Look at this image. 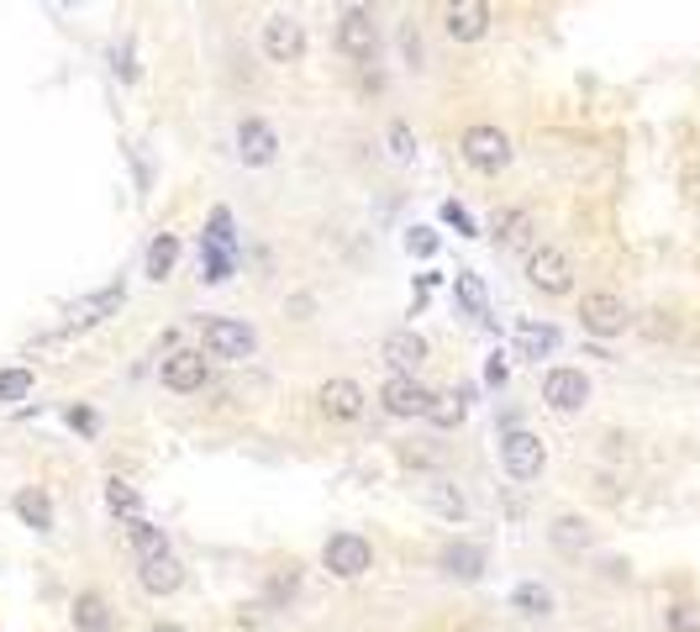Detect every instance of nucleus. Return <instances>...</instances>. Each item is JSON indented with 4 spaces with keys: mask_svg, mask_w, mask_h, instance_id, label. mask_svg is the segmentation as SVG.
Returning <instances> with one entry per match:
<instances>
[{
    "mask_svg": "<svg viewBox=\"0 0 700 632\" xmlns=\"http://www.w3.org/2000/svg\"><path fill=\"white\" fill-rule=\"evenodd\" d=\"M459 153H463V164H469V170H480V174H501V170L511 164V138L501 132V127L474 122V127H463Z\"/></svg>",
    "mask_w": 700,
    "mask_h": 632,
    "instance_id": "obj_1",
    "label": "nucleus"
},
{
    "mask_svg": "<svg viewBox=\"0 0 700 632\" xmlns=\"http://www.w3.org/2000/svg\"><path fill=\"white\" fill-rule=\"evenodd\" d=\"M543 464H548V448H543V438H537V433H527V427H511V433H501V469H506L516 486L537 480V475H543Z\"/></svg>",
    "mask_w": 700,
    "mask_h": 632,
    "instance_id": "obj_2",
    "label": "nucleus"
},
{
    "mask_svg": "<svg viewBox=\"0 0 700 632\" xmlns=\"http://www.w3.org/2000/svg\"><path fill=\"white\" fill-rule=\"evenodd\" d=\"M321 564H327L332 580H363V575L374 569V548H369V537H359V533H332L327 548H321Z\"/></svg>",
    "mask_w": 700,
    "mask_h": 632,
    "instance_id": "obj_3",
    "label": "nucleus"
},
{
    "mask_svg": "<svg viewBox=\"0 0 700 632\" xmlns=\"http://www.w3.org/2000/svg\"><path fill=\"white\" fill-rule=\"evenodd\" d=\"M253 348H259V333H253L248 322H232V316L206 322V353H211V359L238 364V359H253Z\"/></svg>",
    "mask_w": 700,
    "mask_h": 632,
    "instance_id": "obj_4",
    "label": "nucleus"
},
{
    "mask_svg": "<svg viewBox=\"0 0 700 632\" xmlns=\"http://www.w3.org/2000/svg\"><path fill=\"white\" fill-rule=\"evenodd\" d=\"M332 43H338L342 58H353V64H374V53H380L374 11H342L338 32H332Z\"/></svg>",
    "mask_w": 700,
    "mask_h": 632,
    "instance_id": "obj_5",
    "label": "nucleus"
},
{
    "mask_svg": "<svg viewBox=\"0 0 700 632\" xmlns=\"http://www.w3.org/2000/svg\"><path fill=\"white\" fill-rule=\"evenodd\" d=\"M527 280H532V291H543V295H569L575 291V264H569L564 248H532Z\"/></svg>",
    "mask_w": 700,
    "mask_h": 632,
    "instance_id": "obj_6",
    "label": "nucleus"
},
{
    "mask_svg": "<svg viewBox=\"0 0 700 632\" xmlns=\"http://www.w3.org/2000/svg\"><path fill=\"white\" fill-rule=\"evenodd\" d=\"M580 322H584V333H595V338H616V333H627V301L622 295H611V291H590L580 301Z\"/></svg>",
    "mask_w": 700,
    "mask_h": 632,
    "instance_id": "obj_7",
    "label": "nucleus"
},
{
    "mask_svg": "<svg viewBox=\"0 0 700 632\" xmlns=\"http://www.w3.org/2000/svg\"><path fill=\"white\" fill-rule=\"evenodd\" d=\"M442 32L453 43H480L490 32V0H442Z\"/></svg>",
    "mask_w": 700,
    "mask_h": 632,
    "instance_id": "obj_8",
    "label": "nucleus"
},
{
    "mask_svg": "<svg viewBox=\"0 0 700 632\" xmlns=\"http://www.w3.org/2000/svg\"><path fill=\"white\" fill-rule=\"evenodd\" d=\"M264 53L269 64H300L306 58V26L295 22V17H269L264 22Z\"/></svg>",
    "mask_w": 700,
    "mask_h": 632,
    "instance_id": "obj_9",
    "label": "nucleus"
},
{
    "mask_svg": "<svg viewBox=\"0 0 700 632\" xmlns=\"http://www.w3.org/2000/svg\"><path fill=\"white\" fill-rule=\"evenodd\" d=\"M543 401L554 406V412H584V401H590V380H584V369H548L543 374Z\"/></svg>",
    "mask_w": 700,
    "mask_h": 632,
    "instance_id": "obj_10",
    "label": "nucleus"
},
{
    "mask_svg": "<svg viewBox=\"0 0 700 632\" xmlns=\"http://www.w3.org/2000/svg\"><path fill=\"white\" fill-rule=\"evenodd\" d=\"M380 401H385L390 416H427V406H433V390L416 385V374H395V380H385Z\"/></svg>",
    "mask_w": 700,
    "mask_h": 632,
    "instance_id": "obj_11",
    "label": "nucleus"
},
{
    "mask_svg": "<svg viewBox=\"0 0 700 632\" xmlns=\"http://www.w3.org/2000/svg\"><path fill=\"white\" fill-rule=\"evenodd\" d=\"M274 153H280L274 127L259 122V117H248V122L238 127V159L248 164V170H264V164H274Z\"/></svg>",
    "mask_w": 700,
    "mask_h": 632,
    "instance_id": "obj_12",
    "label": "nucleus"
},
{
    "mask_svg": "<svg viewBox=\"0 0 700 632\" xmlns=\"http://www.w3.org/2000/svg\"><path fill=\"white\" fill-rule=\"evenodd\" d=\"M316 401H321V416H332V422H359L363 416V390L353 380H327L316 390Z\"/></svg>",
    "mask_w": 700,
    "mask_h": 632,
    "instance_id": "obj_13",
    "label": "nucleus"
},
{
    "mask_svg": "<svg viewBox=\"0 0 700 632\" xmlns=\"http://www.w3.org/2000/svg\"><path fill=\"white\" fill-rule=\"evenodd\" d=\"M158 380H164V390H174V395L200 390L206 385V353H169L164 369H158Z\"/></svg>",
    "mask_w": 700,
    "mask_h": 632,
    "instance_id": "obj_14",
    "label": "nucleus"
},
{
    "mask_svg": "<svg viewBox=\"0 0 700 632\" xmlns=\"http://www.w3.org/2000/svg\"><path fill=\"white\" fill-rule=\"evenodd\" d=\"M138 585H143L147 596H158V601H164V596H174V590L185 585V569H179L174 554H158V559L138 564Z\"/></svg>",
    "mask_w": 700,
    "mask_h": 632,
    "instance_id": "obj_15",
    "label": "nucleus"
},
{
    "mask_svg": "<svg viewBox=\"0 0 700 632\" xmlns=\"http://www.w3.org/2000/svg\"><path fill=\"white\" fill-rule=\"evenodd\" d=\"M437 564H442V575H448V580H480V575H484V548H480V543H448Z\"/></svg>",
    "mask_w": 700,
    "mask_h": 632,
    "instance_id": "obj_16",
    "label": "nucleus"
},
{
    "mask_svg": "<svg viewBox=\"0 0 700 632\" xmlns=\"http://www.w3.org/2000/svg\"><path fill=\"white\" fill-rule=\"evenodd\" d=\"M427 359V338H416V333H390L385 338V364L395 374H416Z\"/></svg>",
    "mask_w": 700,
    "mask_h": 632,
    "instance_id": "obj_17",
    "label": "nucleus"
},
{
    "mask_svg": "<svg viewBox=\"0 0 700 632\" xmlns=\"http://www.w3.org/2000/svg\"><path fill=\"white\" fill-rule=\"evenodd\" d=\"M121 301H127V291L121 285H106V291H96V295H85V301H74V327H96V322H106V316L117 312Z\"/></svg>",
    "mask_w": 700,
    "mask_h": 632,
    "instance_id": "obj_18",
    "label": "nucleus"
},
{
    "mask_svg": "<svg viewBox=\"0 0 700 632\" xmlns=\"http://www.w3.org/2000/svg\"><path fill=\"white\" fill-rule=\"evenodd\" d=\"M74 628L79 632H111V607L100 590H79L74 596Z\"/></svg>",
    "mask_w": 700,
    "mask_h": 632,
    "instance_id": "obj_19",
    "label": "nucleus"
},
{
    "mask_svg": "<svg viewBox=\"0 0 700 632\" xmlns=\"http://www.w3.org/2000/svg\"><path fill=\"white\" fill-rule=\"evenodd\" d=\"M558 348V327H548V322H522L516 327V353L522 359H548Z\"/></svg>",
    "mask_w": 700,
    "mask_h": 632,
    "instance_id": "obj_20",
    "label": "nucleus"
},
{
    "mask_svg": "<svg viewBox=\"0 0 700 632\" xmlns=\"http://www.w3.org/2000/svg\"><path fill=\"white\" fill-rule=\"evenodd\" d=\"M127 543H132L138 564L158 559V554H169V537H164V527H153V522H143V516H132V522H127Z\"/></svg>",
    "mask_w": 700,
    "mask_h": 632,
    "instance_id": "obj_21",
    "label": "nucleus"
},
{
    "mask_svg": "<svg viewBox=\"0 0 700 632\" xmlns=\"http://www.w3.org/2000/svg\"><path fill=\"white\" fill-rule=\"evenodd\" d=\"M17 516H22L32 533H53V501L43 495V490H17Z\"/></svg>",
    "mask_w": 700,
    "mask_h": 632,
    "instance_id": "obj_22",
    "label": "nucleus"
},
{
    "mask_svg": "<svg viewBox=\"0 0 700 632\" xmlns=\"http://www.w3.org/2000/svg\"><path fill=\"white\" fill-rule=\"evenodd\" d=\"M427 506H433L442 522H463V516H469V501H463V490L448 486V480H433V486H427Z\"/></svg>",
    "mask_w": 700,
    "mask_h": 632,
    "instance_id": "obj_23",
    "label": "nucleus"
},
{
    "mask_svg": "<svg viewBox=\"0 0 700 632\" xmlns=\"http://www.w3.org/2000/svg\"><path fill=\"white\" fill-rule=\"evenodd\" d=\"M548 537H554L558 554H584L590 548V522L584 516H558L554 527H548Z\"/></svg>",
    "mask_w": 700,
    "mask_h": 632,
    "instance_id": "obj_24",
    "label": "nucleus"
},
{
    "mask_svg": "<svg viewBox=\"0 0 700 632\" xmlns=\"http://www.w3.org/2000/svg\"><path fill=\"white\" fill-rule=\"evenodd\" d=\"M174 264H179V238L174 232H158L153 243H147V280H169Z\"/></svg>",
    "mask_w": 700,
    "mask_h": 632,
    "instance_id": "obj_25",
    "label": "nucleus"
},
{
    "mask_svg": "<svg viewBox=\"0 0 700 632\" xmlns=\"http://www.w3.org/2000/svg\"><path fill=\"white\" fill-rule=\"evenodd\" d=\"M200 280L206 285H221V280H232V248H221V243H200Z\"/></svg>",
    "mask_w": 700,
    "mask_h": 632,
    "instance_id": "obj_26",
    "label": "nucleus"
},
{
    "mask_svg": "<svg viewBox=\"0 0 700 632\" xmlns=\"http://www.w3.org/2000/svg\"><path fill=\"white\" fill-rule=\"evenodd\" d=\"M463 416H469V395H433V406H427V422L433 427H459Z\"/></svg>",
    "mask_w": 700,
    "mask_h": 632,
    "instance_id": "obj_27",
    "label": "nucleus"
},
{
    "mask_svg": "<svg viewBox=\"0 0 700 632\" xmlns=\"http://www.w3.org/2000/svg\"><path fill=\"white\" fill-rule=\"evenodd\" d=\"M511 607L522 611V617H548L554 611V590L548 585H516V596H511Z\"/></svg>",
    "mask_w": 700,
    "mask_h": 632,
    "instance_id": "obj_28",
    "label": "nucleus"
},
{
    "mask_svg": "<svg viewBox=\"0 0 700 632\" xmlns=\"http://www.w3.org/2000/svg\"><path fill=\"white\" fill-rule=\"evenodd\" d=\"M32 369H0V406H11V401H26L32 395Z\"/></svg>",
    "mask_w": 700,
    "mask_h": 632,
    "instance_id": "obj_29",
    "label": "nucleus"
},
{
    "mask_svg": "<svg viewBox=\"0 0 700 632\" xmlns=\"http://www.w3.org/2000/svg\"><path fill=\"white\" fill-rule=\"evenodd\" d=\"M106 506L117 511V516H138V511H143V495L127 486V480H106Z\"/></svg>",
    "mask_w": 700,
    "mask_h": 632,
    "instance_id": "obj_30",
    "label": "nucleus"
},
{
    "mask_svg": "<svg viewBox=\"0 0 700 632\" xmlns=\"http://www.w3.org/2000/svg\"><path fill=\"white\" fill-rule=\"evenodd\" d=\"M527 232H532V211H511V217L495 227V243H501V248H522V243H527Z\"/></svg>",
    "mask_w": 700,
    "mask_h": 632,
    "instance_id": "obj_31",
    "label": "nucleus"
},
{
    "mask_svg": "<svg viewBox=\"0 0 700 632\" xmlns=\"http://www.w3.org/2000/svg\"><path fill=\"white\" fill-rule=\"evenodd\" d=\"M453 295H459L463 306H469V312L474 316H490V301H484V285L480 280H474V274H459V280H453Z\"/></svg>",
    "mask_w": 700,
    "mask_h": 632,
    "instance_id": "obj_32",
    "label": "nucleus"
},
{
    "mask_svg": "<svg viewBox=\"0 0 700 632\" xmlns=\"http://www.w3.org/2000/svg\"><path fill=\"white\" fill-rule=\"evenodd\" d=\"M669 632H700V601H679V607H669Z\"/></svg>",
    "mask_w": 700,
    "mask_h": 632,
    "instance_id": "obj_33",
    "label": "nucleus"
},
{
    "mask_svg": "<svg viewBox=\"0 0 700 632\" xmlns=\"http://www.w3.org/2000/svg\"><path fill=\"white\" fill-rule=\"evenodd\" d=\"M390 153H395V164H411V159H416V138H411L406 122H390Z\"/></svg>",
    "mask_w": 700,
    "mask_h": 632,
    "instance_id": "obj_34",
    "label": "nucleus"
},
{
    "mask_svg": "<svg viewBox=\"0 0 700 632\" xmlns=\"http://www.w3.org/2000/svg\"><path fill=\"white\" fill-rule=\"evenodd\" d=\"M295 585H300V569H280V575H274V580H269V601H274V607H280V601H291L295 596Z\"/></svg>",
    "mask_w": 700,
    "mask_h": 632,
    "instance_id": "obj_35",
    "label": "nucleus"
},
{
    "mask_svg": "<svg viewBox=\"0 0 700 632\" xmlns=\"http://www.w3.org/2000/svg\"><path fill=\"white\" fill-rule=\"evenodd\" d=\"M442 221H448V227H459V238H474V217L463 211L459 200H442Z\"/></svg>",
    "mask_w": 700,
    "mask_h": 632,
    "instance_id": "obj_36",
    "label": "nucleus"
},
{
    "mask_svg": "<svg viewBox=\"0 0 700 632\" xmlns=\"http://www.w3.org/2000/svg\"><path fill=\"white\" fill-rule=\"evenodd\" d=\"M406 253H422V259H433V253H437V238H433V232H422V227H416V232L406 238Z\"/></svg>",
    "mask_w": 700,
    "mask_h": 632,
    "instance_id": "obj_37",
    "label": "nucleus"
},
{
    "mask_svg": "<svg viewBox=\"0 0 700 632\" xmlns=\"http://www.w3.org/2000/svg\"><path fill=\"white\" fill-rule=\"evenodd\" d=\"M206 238H211V243H221V248H232V217H227V211H217V217H211V232H206Z\"/></svg>",
    "mask_w": 700,
    "mask_h": 632,
    "instance_id": "obj_38",
    "label": "nucleus"
},
{
    "mask_svg": "<svg viewBox=\"0 0 700 632\" xmlns=\"http://www.w3.org/2000/svg\"><path fill=\"white\" fill-rule=\"evenodd\" d=\"M506 374H511V364L501 359V353H495V359L484 364V380H490V385H506Z\"/></svg>",
    "mask_w": 700,
    "mask_h": 632,
    "instance_id": "obj_39",
    "label": "nucleus"
},
{
    "mask_svg": "<svg viewBox=\"0 0 700 632\" xmlns=\"http://www.w3.org/2000/svg\"><path fill=\"white\" fill-rule=\"evenodd\" d=\"M69 427H74V433H96V412L74 406V412H69Z\"/></svg>",
    "mask_w": 700,
    "mask_h": 632,
    "instance_id": "obj_40",
    "label": "nucleus"
},
{
    "mask_svg": "<svg viewBox=\"0 0 700 632\" xmlns=\"http://www.w3.org/2000/svg\"><path fill=\"white\" fill-rule=\"evenodd\" d=\"M401 43H406V58H411V64H422V37H416L411 26H406V37H401Z\"/></svg>",
    "mask_w": 700,
    "mask_h": 632,
    "instance_id": "obj_41",
    "label": "nucleus"
},
{
    "mask_svg": "<svg viewBox=\"0 0 700 632\" xmlns=\"http://www.w3.org/2000/svg\"><path fill=\"white\" fill-rule=\"evenodd\" d=\"M380 0H338V11H374Z\"/></svg>",
    "mask_w": 700,
    "mask_h": 632,
    "instance_id": "obj_42",
    "label": "nucleus"
},
{
    "mask_svg": "<svg viewBox=\"0 0 700 632\" xmlns=\"http://www.w3.org/2000/svg\"><path fill=\"white\" fill-rule=\"evenodd\" d=\"M153 632H179V628H153Z\"/></svg>",
    "mask_w": 700,
    "mask_h": 632,
    "instance_id": "obj_43",
    "label": "nucleus"
}]
</instances>
